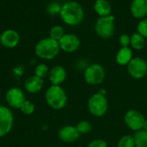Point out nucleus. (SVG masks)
<instances>
[{"mask_svg": "<svg viewBox=\"0 0 147 147\" xmlns=\"http://www.w3.org/2000/svg\"><path fill=\"white\" fill-rule=\"evenodd\" d=\"M43 84H44L43 78H40L36 75H33L28 78H27L24 84V87L28 92L31 94H35L41 90Z\"/></svg>", "mask_w": 147, "mask_h": 147, "instance_id": "nucleus-16", "label": "nucleus"}, {"mask_svg": "<svg viewBox=\"0 0 147 147\" xmlns=\"http://www.w3.org/2000/svg\"><path fill=\"white\" fill-rule=\"evenodd\" d=\"M109 109V102L105 95L97 92L92 95L88 100V110L95 117H102L106 115Z\"/></svg>", "mask_w": 147, "mask_h": 147, "instance_id": "nucleus-5", "label": "nucleus"}, {"mask_svg": "<svg viewBox=\"0 0 147 147\" xmlns=\"http://www.w3.org/2000/svg\"><path fill=\"white\" fill-rule=\"evenodd\" d=\"M5 99L8 105L10 108L16 109H20L21 106L26 100L23 91L17 87H13L9 89L6 93Z\"/></svg>", "mask_w": 147, "mask_h": 147, "instance_id": "nucleus-11", "label": "nucleus"}, {"mask_svg": "<svg viewBox=\"0 0 147 147\" xmlns=\"http://www.w3.org/2000/svg\"><path fill=\"white\" fill-rule=\"evenodd\" d=\"M115 19L113 15L98 17L95 23L96 34L102 39H110L115 31Z\"/></svg>", "mask_w": 147, "mask_h": 147, "instance_id": "nucleus-4", "label": "nucleus"}, {"mask_svg": "<svg viewBox=\"0 0 147 147\" xmlns=\"http://www.w3.org/2000/svg\"><path fill=\"white\" fill-rule=\"evenodd\" d=\"M146 121V119L143 114L137 109H129L124 115V122L126 126L134 132L143 129Z\"/></svg>", "mask_w": 147, "mask_h": 147, "instance_id": "nucleus-7", "label": "nucleus"}, {"mask_svg": "<svg viewBox=\"0 0 147 147\" xmlns=\"http://www.w3.org/2000/svg\"><path fill=\"white\" fill-rule=\"evenodd\" d=\"M58 136L62 142L71 144V143H74L77 140H78L81 134L78 131L76 126L66 125V126L62 127L59 130Z\"/></svg>", "mask_w": 147, "mask_h": 147, "instance_id": "nucleus-13", "label": "nucleus"}, {"mask_svg": "<svg viewBox=\"0 0 147 147\" xmlns=\"http://www.w3.org/2000/svg\"><path fill=\"white\" fill-rule=\"evenodd\" d=\"M88 147H109L107 142L102 139H96L90 142Z\"/></svg>", "mask_w": 147, "mask_h": 147, "instance_id": "nucleus-29", "label": "nucleus"}, {"mask_svg": "<svg viewBox=\"0 0 147 147\" xmlns=\"http://www.w3.org/2000/svg\"><path fill=\"white\" fill-rule=\"evenodd\" d=\"M106 77V71L104 67L97 63L89 65L84 72V78L85 82L90 85H99L101 84Z\"/></svg>", "mask_w": 147, "mask_h": 147, "instance_id": "nucleus-6", "label": "nucleus"}, {"mask_svg": "<svg viewBox=\"0 0 147 147\" xmlns=\"http://www.w3.org/2000/svg\"><path fill=\"white\" fill-rule=\"evenodd\" d=\"M133 58H134V53H133V49L130 47H121L116 53L115 61L121 66H127V65L130 63Z\"/></svg>", "mask_w": 147, "mask_h": 147, "instance_id": "nucleus-17", "label": "nucleus"}, {"mask_svg": "<svg viewBox=\"0 0 147 147\" xmlns=\"http://www.w3.org/2000/svg\"><path fill=\"white\" fill-rule=\"evenodd\" d=\"M34 104L28 101V100H25V102L22 103V105L20 108V110L22 111V114L26 115H30L34 113Z\"/></svg>", "mask_w": 147, "mask_h": 147, "instance_id": "nucleus-26", "label": "nucleus"}, {"mask_svg": "<svg viewBox=\"0 0 147 147\" xmlns=\"http://www.w3.org/2000/svg\"><path fill=\"white\" fill-rule=\"evenodd\" d=\"M14 116L11 110L3 105H0V138L7 135L12 129Z\"/></svg>", "mask_w": 147, "mask_h": 147, "instance_id": "nucleus-9", "label": "nucleus"}, {"mask_svg": "<svg viewBox=\"0 0 147 147\" xmlns=\"http://www.w3.org/2000/svg\"><path fill=\"white\" fill-rule=\"evenodd\" d=\"M76 127H77L78 131L79 132V134L81 135L82 134H88L93 130L92 124L88 121H79L76 125Z\"/></svg>", "mask_w": 147, "mask_h": 147, "instance_id": "nucleus-22", "label": "nucleus"}, {"mask_svg": "<svg viewBox=\"0 0 147 147\" xmlns=\"http://www.w3.org/2000/svg\"><path fill=\"white\" fill-rule=\"evenodd\" d=\"M117 147H135L134 135L127 134L122 136L118 141Z\"/></svg>", "mask_w": 147, "mask_h": 147, "instance_id": "nucleus-23", "label": "nucleus"}, {"mask_svg": "<svg viewBox=\"0 0 147 147\" xmlns=\"http://www.w3.org/2000/svg\"><path fill=\"white\" fill-rule=\"evenodd\" d=\"M131 15L136 19H144L147 16V0H133L130 5Z\"/></svg>", "mask_w": 147, "mask_h": 147, "instance_id": "nucleus-14", "label": "nucleus"}, {"mask_svg": "<svg viewBox=\"0 0 147 147\" xmlns=\"http://www.w3.org/2000/svg\"><path fill=\"white\" fill-rule=\"evenodd\" d=\"M60 50L65 53H71L78 50L81 45L79 37L74 34H65V35L59 40Z\"/></svg>", "mask_w": 147, "mask_h": 147, "instance_id": "nucleus-10", "label": "nucleus"}, {"mask_svg": "<svg viewBox=\"0 0 147 147\" xmlns=\"http://www.w3.org/2000/svg\"><path fill=\"white\" fill-rule=\"evenodd\" d=\"M65 28L60 25H55L50 28L49 31V37L59 41L64 35H65Z\"/></svg>", "mask_w": 147, "mask_h": 147, "instance_id": "nucleus-21", "label": "nucleus"}, {"mask_svg": "<svg viewBox=\"0 0 147 147\" xmlns=\"http://www.w3.org/2000/svg\"><path fill=\"white\" fill-rule=\"evenodd\" d=\"M127 71L134 79L144 78L147 75V61L141 57H134L127 65Z\"/></svg>", "mask_w": 147, "mask_h": 147, "instance_id": "nucleus-8", "label": "nucleus"}, {"mask_svg": "<svg viewBox=\"0 0 147 147\" xmlns=\"http://www.w3.org/2000/svg\"><path fill=\"white\" fill-rule=\"evenodd\" d=\"M45 99L49 107L59 110L65 107L67 95L60 85H51L45 93Z\"/></svg>", "mask_w": 147, "mask_h": 147, "instance_id": "nucleus-3", "label": "nucleus"}, {"mask_svg": "<svg viewBox=\"0 0 147 147\" xmlns=\"http://www.w3.org/2000/svg\"><path fill=\"white\" fill-rule=\"evenodd\" d=\"M66 76H67L66 70L61 65L53 66L49 71V74H48L49 80L52 85H60L65 82Z\"/></svg>", "mask_w": 147, "mask_h": 147, "instance_id": "nucleus-15", "label": "nucleus"}, {"mask_svg": "<svg viewBox=\"0 0 147 147\" xmlns=\"http://www.w3.org/2000/svg\"><path fill=\"white\" fill-rule=\"evenodd\" d=\"M60 47L59 41L50 38L46 37L40 40L34 47V53L37 57L41 59H53L59 53Z\"/></svg>", "mask_w": 147, "mask_h": 147, "instance_id": "nucleus-2", "label": "nucleus"}, {"mask_svg": "<svg viewBox=\"0 0 147 147\" xmlns=\"http://www.w3.org/2000/svg\"><path fill=\"white\" fill-rule=\"evenodd\" d=\"M137 32L147 39V17L140 20L137 24Z\"/></svg>", "mask_w": 147, "mask_h": 147, "instance_id": "nucleus-27", "label": "nucleus"}, {"mask_svg": "<svg viewBox=\"0 0 147 147\" xmlns=\"http://www.w3.org/2000/svg\"><path fill=\"white\" fill-rule=\"evenodd\" d=\"M146 38L141 35L140 33L135 32L131 35V43H130V47L132 49L134 50H142L145 47H146Z\"/></svg>", "mask_w": 147, "mask_h": 147, "instance_id": "nucleus-19", "label": "nucleus"}, {"mask_svg": "<svg viewBox=\"0 0 147 147\" xmlns=\"http://www.w3.org/2000/svg\"><path fill=\"white\" fill-rule=\"evenodd\" d=\"M134 138L135 147H147V130L141 129L135 132Z\"/></svg>", "mask_w": 147, "mask_h": 147, "instance_id": "nucleus-20", "label": "nucleus"}, {"mask_svg": "<svg viewBox=\"0 0 147 147\" xmlns=\"http://www.w3.org/2000/svg\"><path fill=\"white\" fill-rule=\"evenodd\" d=\"M94 10L99 17L112 15V7L108 0H96L94 3Z\"/></svg>", "mask_w": 147, "mask_h": 147, "instance_id": "nucleus-18", "label": "nucleus"}, {"mask_svg": "<svg viewBox=\"0 0 147 147\" xmlns=\"http://www.w3.org/2000/svg\"><path fill=\"white\" fill-rule=\"evenodd\" d=\"M61 4L57 2H51L47 6V12L51 16L59 15L61 10Z\"/></svg>", "mask_w": 147, "mask_h": 147, "instance_id": "nucleus-24", "label": "nucleus"}, {"mask_svg": "<svg viewBox=\"0 0 147 147\" xmlns=\"http://www.w3.org/2000/svg\"><path fill=\"white\" fill-rule=\"evenodd\" d=\"M48 74H49V69L47 65L45 64H42V63L39 64L34 69V75H36L37 77L40 78H46Z\"/></svg>", "mask_w": 147, "mask_h": 147, "instance_id": "nucleus-25", "label": "nucleus"}, {"mask_svg": "<svg viewBox=\"0 0 147 147\" xmlns=\"http://www.w3.org/2000/svg\"><path fill=\"white\" fill-rule=\"evenodd\" d=\"M59 16L65 24L78 26L84 19V10L81 3L74 0H70L62 4Z\"/></svg>", "mask_w": 147, "mask_h": 147, "instance_id": "nucleus-1", "label": "nucleus"}, {"mask_svg": "<svg viewBox=\"0 0 147 147\" xmlns=\"http://www.w3.org/2000/svg\"><path fill=\"white\" fill-rule=\"evenodd\" d=\"M21 40L20 34L15 29H6L0 34V43L6 48L16 47Z\"/></svg>", "mask_w": 147, "mask_h": 147, "instance_id": "nucleus-12", "label": "nucleus"}, {"mask_svg": "<svg viewBox=\"0 0 147 147\" xmlns=\"http://www.w3.org/2000/svg\"><path fill=\"white\" fill-rule=\"evenodd\" d=\"M119 43L121 47H128L131 43V36L127 34H122L119 37Z\"/></svg>", "mask_w": 147, "mask_h": 147, "instance_id": "nucleus-28", "label": "nucleus"}]
</instances>
